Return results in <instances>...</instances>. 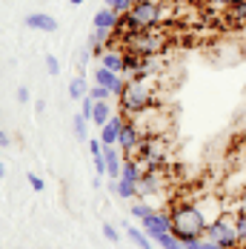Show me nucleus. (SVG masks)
<instances>
[{"instance_id":"nucleus-1","label":"nucleus","mask_w":246,"mask_h":249,"mask_svg":"<svg viewBox=\"0 0 246 249\" xmlns=\"http://www.w3.org/2000/svg\"><path fill=\"white\" fill-rule=\"evenodd\" d=\"M160 95V86H158V75H135L126 80V89H123L118 100H121V112L126 118H135V115H143L149 109H155Z\"/></svg>"},{"instance_id":"nucleus-2","label":"nucleus","mask_w":246,"mask_h":249,"mask_svg":"<svg viewBox=\"0 0 246 249\" xmlns=\"http://www.w3.org/2000/svg\"><path fill=\"white\" fill-rule=\"evenodd\" d=\"M172 215V235L180 244H195L197 238H206V215L197 200H177L169 206Z\"/></svg>"},{"instance_id":"nucleus-3","label":"nucleus","mask_w":246,"mask_h":249,"mask_svg":"<svg viewBox=\"0 0 246 249\" xmlns=\"http://www.w3.org/2000/svg\"><path fill=\"white\" fill-rule=\"evenodd\" d=\"M118 43L138 57H155V54H163V49L172 43V35L163 26H155V29L132 32V35H115L112 46H118Z\"/></svg>"},{"instance_id":"nucleus-4","label":"nucleus","mask_w":246,"mask_h":249,"mask_svg":"<svg viewBox=\"0 0 246 249\" xmlns=\"http://www.w3.org/2000/svg\"><path fill=\"white\" fill-rule=\"evenodd\" d=\"M206 238L209 241H215V244H221L223 249H235L241 244V238H238V224H235V215H229V212H221L212 224L206 226Z\"/></svg>"},{"instance_id":"nucleus-5","label":"nucleus","mask_w":246,"mask_h":249,"mask_svg":"<svg viewBox=\"0 0 246 249\" xmlns=\"http://www.w3.org/2000/svg\"><path fill=\"white\" fill-rule=\"evenodd\" d=\"M141 141H143V132L138 129V124H135L132 118H126V124L121 126V135H118V149H121L123 155H132V158H135Z\"/></svg>"},{"instance_id":"nucleus-6","label":"nucleus","mask_w":246,"mask_h":249,"mask_svg":"<svg viewBox=\"0 0 246 249\" xmlns=\"http://www.w3.org/2000/svg\"><path fill=\"white\" fill-rule=\"evenodd\" d=\"M126 80H129L126 75H121V72H112V69H106V66L95 69V83H98V86H106L112 95H121L123 89H126Z\"/></svg>"},{"instance_id":"nucleus-7","label":"nucleus","mask_w":246,"mask_h":249,"mask_svg":"<svg viewBox=\"0 0 246 249\" xmlns=\"http://www.w3.org/2000/svg\"><path fill=\"white\" fill-rule=\"evenodd\" d=\"M143 232H146L149 238H155L158 232H172V215L155 209L149 218H143Z\"/></svg>"},{"instance_id":"nucleus-8","label":"nucleus","mask_w":246,"mask_h":249,"mask_svg":"<svg viewBox=\"0 0 246 249\" xmlns=\"http://www.w3.org/2000/svg\"><path fill=\"white\" fill-rule=\"evenodd\" d=\"M126 124V115H112L109 118V124L100 126V141H103V146H118V135H121V126Z\"/></svg>"},{"instance_id":"nucleus-9","label":"nucleus","mask_w":246,"mask_h":249,"mask_svg":"<svg viewBox=\"0 0 246 249\" xmlns=\"http://www.w3.org/2000/svg\"><path fill=\"white\" fill-rule=\"evenodd\" d=\"M123 155L118 146H103V160H106V175L112 178V180H118L121 178V169H123Z\"/></svg>"},{"instance_id":"nucleus-10","label":"nucleus","mask_w":246,"mask_h":249,"mask_svg":"<svg viewBox=\"0 0 246 249\" xmlns=\"http://www.w3.org/2000/svg\"><path fill=\"white\" fill-rule=\"evenodd\" d=\"M29 29H37V32H57V20L46 15V12H32V15H26L23 20Z\"/></svg>"},{"instance_id":"nucleus-11","label":"nucleus","mask_w":246,"mask_h":249,"mask_svg":"<svg viewBox=\"0 0 246 249\" xmlns=\"http://www.w3.org/2000/svg\"><path fill=\"white\" fill-rule=\"evenodd\" d=\"M98 57H100V66H106V69L121 72V75H123V60H126V52H121V49H103Z\"/></svg>"},{"instance_id":"nucleus-12","label":"nucleus","mask_w":246,"mask_h":249,"mask_svg":"<svg viewBox=\"0 0 246 249\" xmlns=\"http://www.w3.org/2000/svg\"><path fill=\"white\" fill-rule=\"evenodd\" d=\"M112 40H115V29H95L92 26V37H89V46L95 54L103 52V46H112Z\"/></svg>"},{"instance_id":"nucleus-13","label":"nucleus","mask_w":246,"mask_h":249,"mask_svg":"<svg viewBox=\"0 0 246 249\" xmlns=\"http://www.w3.org/2000/svg\"><path fill=\"white\" fill-rule=\"evenodd\" d=\"M118 12L115 9H109V6H103V9H98V15H95V20H92V26L95 29H115L118 26Z\"/></svg>"},{"instance_id":"nucleus-14","label":"nucleus","mask_w":246,"mask_h":249,"mask_svg":"<svg viewBox=\"0 0 246 249\" xmlns=\"http://www.w3.org/2000/svg\"><path fill=\"white\" fill-rule=\"evenodd\" d=\"M152 244H158L160 249H186V244H180L172 232H158V235L152 238Z\"/></svg>"},{"instance_id":"nucleus-15","label":"nucleus","mask_w":246,"mask_h":249,"mask_svg":"<svg viewBox=\"0 0 246 249\" xmlns=\"http://www.w3.org/2000/svg\"><path fill=\"white\" fill-rule=\"evenodd\" d=\"M109 118H112V112H109V100H95V112H92V124H98V126H106V124H109Z\"/></svg>"},{"instance_id":"nucleus-16","label":"nucleus","mask_w":246,"mask_h":249,"mask_svg":"<svg viewBox=\"0 0 246 249\" xmlns=\"http://www.w3.org/2000/svg\"><path fill=\"white\" fill-rule=\"evenodd\" d=\"M126 232H129V241L132 244H138L141 249H152V238H149L143 229H135V226H126Z\"/></svg>"},{"instance_id":"nucleus-17","label":"nucleus","mask_w":246,"mask_h":249,"mask_svg":"<svg viewBox=\"0 0 246 249\" xmlns=\"http://www.w3.org/2000/svg\"><path fill=\"white\" fill-rule=\"evenodd\" d=\"M86 95H89V89H86V80H83V75H77L72 83H69V98H72V100H83Z\"/></svg>"},{"instance_id":"nucleus-18","label":"nucleus","mask_w":246,"mask_h":249,"mask_svg":"<svg viewBox=\"0 0 246 249\" xmlns=\"http://www.w3.org/2000/svg\"><path fill=\"white\" fill-rule=\"evenodd\" d=\"M155 209H158V206H149L146 200H138L135 206H129V212H132V215H135L138 221H143V218H149V215H152Z\"/></svg>"},{"instance_id":"nucleus-19","label":"nucleus","mask_w":246,"mask_h":249,"mask_svg":"<svg viewBox=\"0 0 246 249\" xmlns=\"http://www.w3.org/2000/svg\"><path fill=\"white\" fill-rule=\"evenodd\" d=\"M229 20H235V23H244V26H246V0L229 9Z\"/></svg>"},{"instance_id":"nucleus-20","label":"nucleus","mask_w":246,"mask_h":249,"mask_svg":"<svg viewBox=\"0 0 246 249\" xmlns=\"http://www.w3.org/2000/svg\"><path fill=\"white\" fill-rule=\"evenodd\" d=\"M235 224H238V238H241V244L246 241V209H238L235 212Z\"/></svg>"},{"instance_id":"nucleus-21","label":"nucleus","mask_w":246,"mask_h":249,"mask_svg":"<svg viewBox=\"0 0 246 249\" xmlns=\"http://www.w3.org/2000/svg\"><path fill=\"white\" fill-rule=\"evenodd\" d=\"M106 6H109V9H115L118 15H123V12H129V9L135 6V0H106Z\"/></svg>"},{"instance_id":"nucleus-22","label":"nucleus","mask_w":246,"mask_h":249,"mask_svg":"<svg viewBox=\"0 0 246 249\" xmlns=\"http://www.w3.org/2000/svg\"><path fill=\"white\" fill-rule=\"evenodd\" d=\"M72 129H74V138H86V118L83 115H74V121H72Z\"/></svg>"},{"instance_id":"nucleus-23","label":"nucleus","mask_w":246,"mask_h":249,"mask_svg":"<svg viewBox=\"0 0 246 249\" xmlns=\"http://www.w3.org/2000/svg\"><path fill=\"white\" fill-rule=\"evenodd\" d=\"M89 98H92V100H109V98H112V92H109L106 86H98V83H95V86L89 89Z\"/></svg>"},{"instance_id":"nucleus-24","label":"nucleus","mask_w":246,"mask_h":249,"mask_svg":"<svg viewBox=\"0 0 246 249\" xmlns=\"http://www.w3.org/2000/svg\"><path fill=\"white\" fill-rule=\"evenodd\" d=\"M189 249H223L221 244H215V241H209V238H197L195 244H186Z\"/></svg>"},{"instance_id":"nucleus-25","label":"nucleus","mask_w":246,"mask_h":249,"mask_svg":"<svg viewBox=\"0 0 246 249\" xmlns=\"http://www.w3.org/2000/svg\"><path fill=\"white\" fill-rule=\"evenodd\" d=\"M103 238H106L109 244H118V241H121V232H118L112 224H103Z\"/></svg>"},{"instance_id":"nucleus-26","label":"nucleus","mask_w":246,"mask_h":249,"mask_svg":"<svg viewBox=\"0 0 246 249\" xmlns=\"http://www.w3.org/2000/svg\"><path fill=\"white\" fill-rule=\"evenodd\" d=\"M26 180H29V186H32L35 192H43V186H46V183H43V178H40V175H35V172L26 175Z\"/></svg>"},{"instance_id":"nucleus-27","label":"nucleus","mask_w":246,"mask_h":249,"mask_svg":"<svg viewBox=\"0 0 246 249\" xmlns=\"http://www.w3.org/2000/svg\"><path fill=\"white\" fill-rule=\"evenodd\" d=\"M92 112H95V100L86 95V98H83V109H80V115H83L86 121H92Z\"/></svg>"},{"instance_id":"nucleus-28","label":"nucleus","mask_w":246,"mask_h":249,"mask_svg":"<svg viewBox=\"0 0 246 249\" xmlns=\"http://www.w3.org/2000/svg\"><path fill=\"white\" fill-rule=\"evenodd\" d=\"M46 69H49V75H60V63L54 54H46Z\"/></svg>"},{"instance_id":"nucleus-29","label":"nucleus","mask_w":246,"mask_h":249,"mask_svg":"<svg viewBox=\"0 0 246 249\" xmlns=\"http://www.w3.org/2000/svg\"><path fill=\"white\" fill-rule=\"evenodd\" d=\"M89 152H92V158L103 155V141H100V138H92V141H89Z\"/></svg>"},{"instance_id":"nucleus-30","label":"nucleus","mask_w":246,"mask_h":249,"mask_svg":"<svg viewBox=\"0 0 246 249\" xmlns=\"http://www.w3.org/2000/svg\"><path fill=\"white\" fill-rule=\"evenodd\" d=\"M92 160H95V172H98V175H106V160H103V155L92 158Z\"/></svg>"},{"instance_id":"nucleus-31","label":"nucleus","mask_w":246,"mask_h":249,"mask_svg":"<svg viewBox=\"0 0 246 249\" xmlns=\"http://www.w3.org/2000/svg\"><path fill=\"white\" fill-rule=\"evenodd\" d=\"M9 146H12V138H9V135L0 129V149H9Z\"/></svg>"},{"instance_id":"nucleus-32","label":"nucleus","mask_w":246,"mask_h":249,"mask_svg":"<svg viewBox=\"0 0 246 249\" xmlns=\"http://www.w3.org/2000/svg\"><path fill=\"white\" fill-rule=\"evenodd\" d=\"M209 3H218V6H226V9H232V6H238V3H244V0H209Z\"/></svg>"},{"instance_id":"nucleus-33","label":"nucleus","mask_w":246,"mask_h":249,"mask_svg":"<svg viewBox=\"0 0 246 249\" xmlns=\"http://www.w3.org/2000/svg\"><path fill=\"white\" fill-rule=\"evenodd\" d=\"M18 100H20V103H26V100H29V89H26V86H20V89H18Z\"/></svg>"},{"instance_id":"nucleus-34","label":"nucleus","mask_w":246,"mask_h":249,"mask_svg":"<svg viewBox=\"0 0 246 249\" xmlns=\"http://www.w3.org/2000/svg\"><path fill=\"white\" fill-rule=\"evenodd\" d=\"M69 3H72V6H80V3H83V0H69Z\"/></svg>"},{"instance_id":"nucleus-35","label":"nucleus","mask_w":246,"mask_h":249,"mask_svg":"<svg viewBox=\"0 0 246 249\" xmlns=\"http://www.w3.org/2000/svg\"><path fill=\"white\" fill-rule=\"evenodd\" d=\"M3 175H6V166H3V163H0V178H3Z\"/></svg>"},{"instance_id":"nucleus-36","label":"nucleus","mask_w":246,"mask_h":249,"mask_svg":"<svg viewBox=\"0 0 246 249\" xmlns=\"http://www.w3.org/2000/svg\"><path fill=\"white\" fill-rule=\"evenodd\" d=\"M186 249H189V247H186Z\"/></svg>"}]
</instances>
